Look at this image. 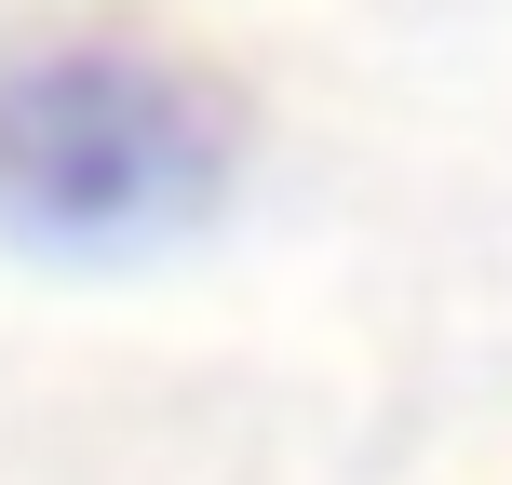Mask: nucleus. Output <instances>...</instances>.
<instances>
[{
	"label": "nucleus",
	"instance_id": "f257e3e1",
	"mask_svg": "<svg viewBox=\"0 0 512 485\" xmlns=\"http://www.w3.org/2000/svg\"><path fill=\"white\" fill-rule=\"evenodd\" d=\"M243 176V95L149 27L0 41V243L54 270H122L216 230Z\"/></svg>",
	"mask_w": 512,
	"mask_h": 485
}]
</instances>
